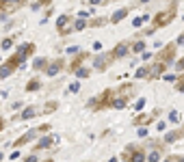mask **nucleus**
I'll return each instance as SVG.
<instances>
[{
	"mask_svg": "<svg viewBox=\"0 0 184 162\" xmlns=\"http://www.w3.org/2000/svg\"><path fill=\"white\" fill-rule=\"evenodd\" d=\"M31 117H35V108H33V106H28V108L20 115V119H31Z\"/></svg>",
	"mask_w": 184,
	"mask_h": 162,
	"instance_id": "obj_11",
	"label": "nucleus"
},
{
	"mask_svg": "<svg viewBox=\"0 0 184 162\" xmlns=\"http://www.w3.org/2000/svg\"><path fill=\"white\" fill-rule=\"evenodd\" d=\"M61 67H63V61H61V58H59V61H54L52 65H48V76H56Z\"/></svg>",
	"mask_w": 184,
	"mask_h": 162,
	"instance_id": "obj_4",
	"label": "nucleus"
},
{
	"mask_svg": "<svg viewBox=\"0 0 184 162\" xmlns=\"http://www.w3.org/2000/svg\"><path fill=\"white\" fill-rule=\"evenodd\" d=\"M173 17H176V7H169V9H165V11L154 15V24L156 26H167Z\"/></svg>",
	"mask_w": 184,
	"mask_h": 162,
	"instance_id": "obj_1",
	"label": "nucleus"
},
{
	"mask_svg": "<svg viewBox=\"0 0 184 162\" xmlns=\"http://www.w3.org/2000/svg\"><path fill=\"white\" fill-rule=\"evenodd\" d=\"M24 162H37V158H35V156H28V158H26Z\"/></svg>",
	"mask_w": 184,
	"mask_h": 162,
	"instance_id": "obj_29",
	"label": "nucleus"
},
{
	"mask_svg": "<svg viewBox=\"0 0 184 162\" xmlns=\"http://www.w3.org/2000/svg\"><path fill=\"white\" fill-rule=\"evenodd\" d=\"M145 76H147V69H145V67L137 69V78H145Z\"/></svg>",
	"mask_w": 184,
	"mask_h": 162,
	"instance_id": "obj_21",
	"label": "nucleus"
},
{
	"mask_svg": "<svg viewBox=\"0 0 184 162\" xmlns=\"http://www.w3.org/2000/svg\"><path fill=\"white\" fill-rule=\"evenodd\" d=\"M11 45H13V39H4L2 41V48H4V50H9Z\"/></svg>",
	"mask_w": 184,
	"mask_h": 162,
	"instance_id": "obj_24",
	"label": "nucleus"
},
{
	"mask_svg": "<svg viewBox=\"0 0 184 162\" xmlns=\"http://www.w3.org/2000/svg\"><path fill=\"white\" fill-rule=\"evenodd\" d=\"M0 61H2V58H0Z\"/></svg>",
	"mask_w": 184,
	"mask_h": 162,
	"instance_id": "obj_34",
	"label": "nucleus"
},
{
	"mask_svg": "<svg viewBox=\"0 0 184 162\" xmlns=\"http://www.w3.org/2000/svg\"><path fill=\"white\" fill-rule=\"evenodd\" d=\"M26 89H28V91H35V89H39V82H37V80H31L28 84H26Z\"/></svg>",
	"mask_w": 184,
	"mask_h": 162,
	"instance_id": "obj_17",
	"label": "nucleus"
},
{
	"mask_svg": "<svg viewBox=\"0 0 184 162\" xmlns=\"http://www.w3.org/2000/svg\"><path fill=\"white\" fill-rule=\"evenodd\" d=\"M108 162H117V158H111V160H108Z\"/></svg>",
	"mask_w": 184,
	"mask_h": 162,
	"instance_id": "obj_31",
	"label": "nucleus"
},
{
	"mask_svg": "<svg viewBox=\"0 0 184 162\" xmlns=\"http://www.w3.org/2000/svg\"><path fill=\"white\" fill-rule=\"evenodd\" d=\"M158 158H160L158 151H152V154H149V162H158Z\"/></svg>",
	"mask_w": 184,
	"mask_h": 162,
	"instance_id": "obj_22",
	"label": "nucleus"
},
{
	"mask_svg": "<svg viewBox=\"0 0 184 162\" xmlns=\"http://www.w3.org/2000/svg\"><path fill=\"white\" fill-rule=\"evenodd\" d=\"M143 106H145V100H139V102H137V110H141Z\"/></svg>",
	"mask_w": 184,
	"mask_h": 162,
	"instance_id": "obj_27",
	"label": "nucleus"
},
{
	"mask_svg": "<svg viewBox=\"0 0 184 162\" xmlns=\"http://www.w3.org/2000/svg\"><path fill=\"white\" fill-rule=\"evenodd\" d=\"M132 50H134V52H143V50H145V43H143V41H139V43H134V48H132Z\"/></svg>",
	"mask_w": 184,
	"mask_h": 162,
	"instance_id": "obj_18",
	"label": "nucleus"
},
{
	"mask_svg": "<svg viewBox=\"0 0 184 162\" xmlns=\"http://www.w3.org/2000/svg\"><path fill=\"white\" fill-rule=\"evenodd\" d=\"M31 138H33V132H26L22 138H17V141H15V145L20 147V145H24V143H26V141H31Z\"/></svg>",
	"mask_w": 184,
	"mask_h": 162,
	"instance_id": "obj_12",
	"label": "nucleus"
},
{
	"mask_svg": "<svg viewBox=\"0 0 184 162\" xmlns=\"http://www.w3.org/2000/svg\"><path fill=\"white\" fill-rule=\"evenodd\" d=\"M78 89H80V84H78V82H72V84H69V91H72V93H76Z\"/></svg>",
	"mask_w": 184,
	"mask_h": 162,
	"instance_id": "obj_25",
	"label": "nucleus"
},
{
	"mask_svg": "<svg viewBox=\"0 0 184 162\" xmlns=\"http://www.w3.org/2000/svg\"><path fill=\"white\" fill-rule=\"evenodd\" d=\"M176 67H178V69L182 72V69H184V58H182V61H178V65H176Z\"/></svg>",
	"mask_w": 184,
	"mask_h": 162,
	"instance_id": "obj_28",
	"label": "nucleus"
},
{
	"mask_svg": "<svg viewBox=\"0 0 184 162\" xmlns=\"http://www.w3.org/2000/svg\"><path fill=\"white\" fill-rule=\"evenodd\" d=\"M178 136H180V134H178V132H169V134H167V136H165V141H167V143H173V141H176V138H178Z\"/></svg>",
	"mask_w": 184,
	"mask_h": 162,
	"instance_id": "obj_15",
	"label": "nucleus"
},
{
	"mask_svg": "<svg viewBox=\"0 0 184 162\" xmlns=\"http://www.w3.org/2000/svg\"><path fill=\"white\" fill-rule=\"evenodd\" d=\"M100 2H102V0H91V4H100Z\"/></svg>",
	"mask_w": 184,
	"mask_h": 162,
	"instance_id": "obj_30",
	"label": "nucleus"
},
{
	"mask_svg": "<svg viewBox=\"0 0 184 162\" xmlns=\"http://www.w3.org/2000/svg\"><path fill=\"white\" fill-rule=\"evenodd\" d=\"M141 2H147V0H141Z\"/></svg>",
	"mask_w": 184,
	"mask_h": 162,
	"instance_id": "obj_33",
	"label": "nucleus"
},
{
	"mask_svg": "<svg viewBox=\"0 0 184 162\" xmlns=\"http://www.w3.org/2000/svg\"><path fill=\"white\" fill-rule=\"evenodd\" d=\"M65 24H67V15H61V17L56 20V26H59V30H63V28H65Z\"/></svg>",
	"mask_w": 184,
	"mask_h": 162,
	"instance_id": "obj_14",
	"label": "nucleus"
},
{
	"mask_svg": "<svg viewBox=\"0 0 184 162\" xmlns=\"http://www.w3.org/2000/svg\"><path fill=\"white\" fill-rule=\"evenodd\" d=\"M52 143H54V138H52V136H46V138H41V141H39V145H37V147H39V149H44V147H50Z\"/></svg>",
	"mask_w": 184,
	"mask_h": 162,
	"instance_id": "obj_10",
	"label": "nucleus"
},
{
	"mask_svg": "<svg viewBox=\"0 0 184 162\" xmlns=\"http://www.w3.org/2000/svg\"><path fill=\"white\" fill-rule=\"evenodd\" d=\"M33 67H35V69H41V67H46V58H37Z\"/></svg>",
	"mask_w": 184,
	"mask_h": 162,
	"instance_id": "obj_16",
	"label": "nucleus"
},
{
	"mask_svg": "<svg viewBox=\"0 0 184 162\" xmlns=\"http://www.w3.org/2000/svg\"><path fill=\"white\" fill-rule=\"evenodd\" d=\"M163 72H165V63H158V65H154L152 76H158V74H163Z\"/></svg>",
	"mask_w": 184,
	"mask_h": 162,
	"instance_id": "obj_13",
	"label": "nucleus"
},
{
	"mask_svg": "<svg viewBox=\"0 0 184 162\" xmlns=\"http://www.w3.org/2000/svg\"><path fill=\"white\" fill-rule=\"evenodd\" d=\"M126 15H128V9H119V11H115V13H113L111 22H113V24H117V22H119V20H124Z\"/></svg>",
	"mask_w": 184,
	"mask_h": 162,
	"instance_id": "obj_5",
	"label": "nucleus"
},
{
	"mask_svg": "<svg viewBox=\"0 0 184 162\" xmlns=\"http://www.w3.org/2000/svg\"><path fill=\"white\" fill-rule=\"evenodd\" d=\"M111 106H113V108H117V110H119V108H124V106H126V97H117V100H113V102H111Z\"/></svg>",
	"mask_w": 184,
	"mask_h": 162,
	"instance_id": "obj_9",
	"label": "nucleus"
},
{
	"mask_svg": "<svg viewBox=\"0 0 184 162\" xmlns=\"http://www.w3.org/2000/svg\"><path fill=\"white\" fill-rule=\"evenodd\" d=\"M126 52H128V45H126V43H119V45L113 50V56H126Z\"/></svg>",
	"mask_w": 184,
	"mask_h": 162,
	"instance_id": "obj_7",
	"label": "nucleus"
},
{
	"mask_svg": "<svg viewBox=\"0 0 184 162\" xmlns=\"http://www.w3.org/2000/svg\"><path fill=\"white\" fill-rule=\"evenodd\" d=\"M0 130H2V121H0Z\"/></svg>",
	"mask_w": 184,
	"mask_h": 162,
	"instance_id": "obj_32",
	"label": "nucleus"
},
{
	"mask_svg": "<svg viewBox=\"0 0 184 162\" xmlns=\"http://www.w3.org/2000/svg\"><path fill=\"white\" fill-rule=\"evenodd\" d=\"M176 86H178V91H180V93H184V78H180V80H178V84H176Z\"/></svg>",
	"mask_w": 184,
	"mask_h": 162,
	"instance_id": "obj_26",
	"label": "nucleus"
},
{
	"mask_svg": "<svg viewBox=\"0 0 184 162\" xmlns=\"http://www.w3.org/2000/svg\"><path fill=\"white\" fill-rule=\"evenodd\" d=\"M85 26H87V24H85V20H78V22L74 24V28H76V30H83Z\"/></svg>",
	"mask_w": 184,
	"mask_h": 162,
	"instance_id": "obj_19",
	"label": "nucleus"
},
{
	"mask_svg": "<svg viewBox=\"0 0 184 162\" xmlns=\"http://www.w3.org/2000/svg\"><path fill=\"white\" fill-rule=\"evenodd\" d=\"M173 52H176V48H173V45H167V48H165V50H163V52L158 54V58L167 61V58H171V56H173Z\"/></svg>",
	"mask_w": 184,
	"mask_h": 162,
	"instance_id": "obj_6",
	"label": "nucleus"
},
{
	"mask_svg": "<svg viewBox=\"0 0 184 162\" xmlns=\"http://www.w3.org/2000/svg\"><path fill=\"white\" fill-rule=\"evenodd\" d=\"M11 72H13V67H11L9 63H7V65H2V67H0V78H9V76H11Z\"/></svg>",
	"mask_w": 184,
	"mask_h": 162,
	"instance_id": "obj_8",
	"label": "nucleus"
},
{
	"mask_svg": "<svg viewBox=\"0 0 184 162\" xmlns=\"http://www.w3.org/2000/svg\"><path fill=\"white\" fill-rule=\"evenodd\" d=\"M169 119H171V123H178V121H180V115H178V113H171Z\"/></svg>",
	"mask_w": 184,
	"mask_h": 162,
	"instance_id": "obj_23",
	"label": "nucleus"
},
{
	"mask_svg": "<svg viewBox=\"0 0 184 162\" xmlns=\"http://www.w3.org/2000/svg\"><path fill=\"white\" fill-rule=\"evenodd\" d=\"M124 160H126V162H143V160H145V156H143V151H141V149L128 147V149H126V154H124Z\"/></svg>",
	"mask_w": 184,
	"mask_h": 162,
	"instance_id": "obj_2",
	"label": "nucleus"
},
{
	"mask_svg": "<svg viewBox=\"0 0 184 162\" xmlns=\"http://www.w3.org/2000/svg\"><path fill=\"white\" fill-rule=\"evenodd\" d=\"M24 0H0V13H9V11H15Z\"/></svg>",
	"mask_w": 184,
	"mask_h": 162,
	"instance_id": "obj_3",
	"label": "nucleus"
},
{
	"mask_svg": "<svg viewBox=\"0 0 184 162\" xmlns=\"http://www.w3.org/2000/svg\"><path fill=\"white\" fill-rule=\"evenodd\" d=\"M76 76H78V78H87V76H89V69H78Z\"/></svg>",
	"mask_w": 184,
	"mask_h": 162,
	"instance_id": "obj_20",
	"label": "nucleus"
}]
</instances>
